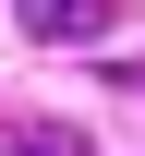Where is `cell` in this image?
I'll list each match as a JSON object with an SVG mask.
<instances>
[{
	"label": "cell",
	"mask_w": 145,
	"mask_h": 156,
	"mask_svg": "<svg viewBox=\"0 0 145 156\" xmlns=\"http://www.w3.org/2000/svg\"><path fill=\"white\" fill-rule=\"evenodd\" d=\"M24 12V36H48V48H97L109 36V0H12Z\"/></svg>",
	"instance_id": "6da1fadb"
},
{
	"label": "cell",
	"mask_w": 145,
	"mask_h": 156,
	"mask_svg": "<svg viewBox=\"0 0 145 156\" xmlns=\"http://www.w3.org/2000/svg\"><path fill=\"white\" fill-rule=\"evenodd\" d=\"M121 84H133V96H145V60H121Z\"/></svg>",
	"instance_id": "7a4b0ae2"
}]
</instances>
